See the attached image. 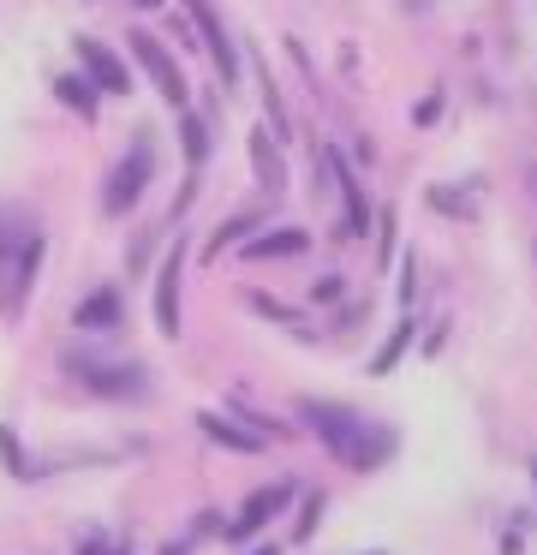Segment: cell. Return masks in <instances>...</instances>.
<instances>
[{
	"label": "cell",
	"mask_w": 537,
	"mask_h": 555,
	"mask_svg": "<svg viewBox=\"0 0 537 555\" xmlns=\"http://www.w3.org/2000/svg\"><path fill=\"white\" fill-rule=\"evenodd\" d=\"M532 472H537V466H532Z\"/></svg>",
	"instance_id": "17"
},
{
	"label": "cell",
	"mask_w": 537,
	"mask_h": 555,
	"mask_svg": "<svg viewBox=\"0 0 537 555\" xmlns=\"http://www.w3.org/2000/svg\"><path fill=\"white\" fill-rule=\"evenodd\" d=\"M257 555H274V550H257Z\"/></svg>",
	"instance_id": "16"
},
{
	"label": "cell",
	"mask_w": 537,
	"mask_h": 555,
	"mask_svg": "<svg viewBox=\"0 0 537 555\" xmlns=\"http://www.w3.org/2000/svg\"><path fill=\"white\" fill-rule=\"evenodd\" d=\"M72 323L78 328H114L119 323V293H95V299H84Z\"/></svg>",
	"instance_id": "9"
},
{
	"label": "cell",
	"mask_w": 537,
	"mask_h": 555,
	"mask_svg": "<svg viewBox=\"0 0 537 555\" xmlns=\"http://www.w3.org/2000/svg\"><path fill=\"white\" fill-rule=\"evenodd\" d=\"M78 376H90V388H107V395H143L138 371H119V364H90V359H78Z\"/></svg>",
	"instance_id": "6"
},
{
	"label": "cell",
	"mask_w": 537,
	"mask_h": 555,
	"mask_svg": "<svg viewBox=\"0 0 537 555\" xmlns=\"http://www.w3.org/2000/svg\"><path fill=\"white\" fill-rule=\"evenodd\" d=\"M131 7H162V0H131Z\"/></svg>",
	"instance_id": "15"
},
{
	"label": "cell",
	"mask_w": 537,
	"mask_h": 555,
	"mask_svg": "<svg viewBox=\"0 0 537 555\" xmlns=\"http://www.w3.org/2000/svg\"><path fill=\"white\" fill-rule=\"evenodd\" d=\"M150 168H155V162H150V144H131V162H119L114 180H107V197H102L107 216H119V209L138 204V192H143V180H150Z\"/></svg>",
	"instance_id": "4"
},
{
	"label": "cell",
	"mask_w": 537,
	"mask_h": 555,
	"mask_svg": "<svg viewBox=\"0 0 537 555\" xmlns=\"http://www.w3.org/2000/svg\"><path fill=\"white\" fill-rule=\"evenodd\" d=\"M245 251H251V257H293V251H305V233H298V228L263 233V240H251Z\"/></svg>",
	"instance_id": "10"
},
{
	"label": "cell",
	"mask_w": 537,
	"mask_h": 555,
	"mask_svg": "<svg viewBox=\"0 0 537 555\" xmlns=\"http://www.w3.org/2000/svg\"><path fill=\"white\" fill-rule=\"evenodd\" d=\"M126 42H131V54L143 61V73L155 78V90H162V102H167V108H186V78H179V66H174V61H167V49H162V42H155L150 30H131Z\"/></svg>",
	"instance_id": "2"
},
{
	"label": "cell",
	"mask_w": 537,
	"mask_h": 555,
	"mask_svg": "<svg viewBox=\"0 0 537 555\" xmlns=\"http://www.w3.org/2000/svg\"><path fill=\"white\" fill-rule=\"evenodd\" d=\"M54 90H60V102H66V108L84 114V120L95 114V85H90V78H54Z\"/></svg>",
	"instance_id": "11"
},
{
	"label": "cell",
	"mask_w": 537,
	"mask_h": 555,
	"mask_svg": "<svg viewBox=\"0 0 537 555\" xmlns=\"http://www.w3.org/2000/svg\"><path fill=\"white\" fill-rule=\"evenodd\" d=\"M298 412H305V424H310V430H317L353 472H376L382 460L394 454V430H388V424H370V418H358V412L334 406V400H305Z\"/></svg>",
	"instance_id": "1"
},
{
	"label": "cell",
	"mask_w": 537,
	"mask_h": 555,
	"mask_svg": "<svg viewBox=\"0 0 537 555\" xmlns=\"http://www.w3.org/2000/svg\"><path fill=\"white\" fill-rule=\"evenodd\" d=\"M251 228V216H239V221H227V228L221 233H215V245H209V251H221V245H233L239 240V233H245Z\"/></svg>",
	"instance_id": "13"
},
{
	"label": "cell",
	"mask_w": 537,
	"mask_h": 555,
	"mask_svg": "<svg viewBox=\"0 0 537 555\" xmlns=\"http://www.w3.org/2000/svg\"><path fill=\"white\" fill-rule=\"evenodd\" d=\"M191 18H197L203 37H209V54H215V66H221V78H233V49H227V30L215 25V13L203 7V0H191Z\"/></svg>",
	"instance_id": "8"
},
{
	"label": "cell",
	"mask_w": 537,
	"mask_h": 555,
	"mask_svg": "<svg viewBox=\"0 0 537 555\" xmlns=\"http://www.w3.org/2000/svg\"><path fill=\"white\" fill-rule=\"evenodd\" d=\"M286 502H293V490H286V483H274V490H257V495L245 502V519H233V538H245V531H257L263 519H274Z\"/></svg>",
	"instance_id": "5"
},
{
	"label": "cell",
	"mask_w": 537,
	"mask_h": 555,
	"mask_svg": "<svg viewBox=\"0 0 537 555\" xmlns=\"http://www.w3.org/2000/svg\"><path fill=\"white\" fill-rule=\"evenodd\" d=\"M186 150H191V162H197L203 150H209V144H203V126H197V120H186Z\"/></svg>",
	"instance_id": "14"
},
{
	"label": "cell",
	"mask_w": 537,
	"mask_h": 555,
	"mask_svg": "<svg viewBox=\"0 0 537 555\" xmlns=\"http://www.w3.org/2000/svg\"><path fill=\"white\" fill-rule=\"evenodd\" d=\"M72 49H78V66L95 78V90H107V96H126V90H131V73H126V61H119V54H107V42H95V37H78Z\"/></svg>",
	"instance_id": "3"
},
{
	"label": "cell",
	"mask_w": 537,
	"mask_h": 555,
	"mask_svg": "<svg viewBox=\"0 0 537 555\" xmlns=\"http://www.w3.org/2000/svg\"><path fill=\"white\" fill-rule=\"evenodd\" d=\"M174 281H179V245H174V257L162 263V287H155V323H162V335H174V328H179V299H174Z\"/></svg>",
	"instance_id": "7"
},
{
	"label": "cell",
	"mask_w": 537,
	"mask_h": 555,
	"mask_svg": "<svg viewBox=\"0 0 537 555\" xmlns=\"http://www.w3.org/2000/svg\"><path fill=\"white\" fill-rule=\"evenodd\" d=\"M203 430H209L215 442H227V448H257V436H245V430H239V424L215 418V412H203Z\"/></svg>",
	"instance_id": "12"
}]
</instances>
